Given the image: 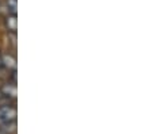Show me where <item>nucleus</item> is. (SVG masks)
Returning a JSON list of instances; mask_svg holds the SVG:
<instances>
[{"instance_id":"obj_1","label":"nucleus","mask_w":152,"mask_h":134,"mask_svg":"<svg viewBox=\"0 0 152 134\" xmlns=\"http://www.w3.org/2000/svg\"><path fill=\"white\" fill-rule=\"evenodd\" d=\"M16 123V107L14 104L0 106V130L11 134L15 130Z\"/></svg>"},{"instance_id":"obj_2","label":"nucleus","mask_w":152,"mask_h":134,"mask_svg":"<svg viewBox=\"0 0 152 134\" xmlns=\"http://www.w3.org/2000/svg\"><path fill=\"white\" fill-rule=\"evenodd\" d=\"M1 65H3L7 70L16 72V58H15V56L11 54V53L3 54V58H1Z\"/></svg>"},{"instance_id":"obj_3","label":"nucleus","mask_w":152,"mask_h":134,"mask_svg":"<svg viewBox=\"0 0 152 134\" xmlns=\"http://www.w3.org/2000/svg\"><path fill=\"white\" fill-rule=\"evenodd\" d=\"M6 26L7 30L10 31V34H16V30H18V19H16V15L14 14H8L6 16Z\"/></svg>"},{"instance_id":"obj_4","label":"nucleus","mask_w":152,"mask_h":134,"mask_svg":"<svg viewBox=\"0 0 152 134\" xmlns=\"http://www.w3.org/2000/svg\"><path fill=\"white\" fill-rule=\"evenodd\" d=\"M1 92H3L4 98H8V99H15L16 98V84H4L3 87H0Z\"/></svg>"},{"instance_id":"obj_5","label":"nucleus","mask_w":152,"mask_h":134,"mask_svg":"<svg viewBox=\"0 0 152 134\" xmlns=\"http://www.w3.org/2000/svg\"><path fill=\"white\" fill-rule=\"evenodd\" d=\"M7 7H8L10 14L16 15V8H18V0H7Z\"/></svg>"},{"instance_id":"obj_6","label":"nucleus","mask_w":152,"mask_h":134,"mask_svg":"<svg viewBox=\"0 0 152 134\" xmlns=\"http://www.w3.org/2000/svg\"><path fill=\"white\" fill-rule=\"evenodd\" d=\"M3 99H4V95H3V92H1V89H0V103H1Z\"/></svg>"},{"instance_id":"obj_7","label":"nucleus","mask_w":152,"mask_h":134,"mask_svg":"<svg viewBox=\"0 0 152 134\" xmlns=\"http://www.w3.org/2000/svg\"><path fill=\"white\" fill-rule=\"evenodd\" d=\"M1 58H3V53H1V51H0V68L3 67V65H1Z\"/></svg>"},{"instance_id":"obj_8","label":"nucleus","mask_w":152,"mask_h":134,"mask_svg":"<svg viewBox=\"0 0 152 134\" xmlns=\"http://www.w3.org/2000/svg\"><path fill=\"white\" fill-rule=\"evenodd\" d=\"M0 134H8V133H6V131H3V130H0Z\"/></svg>"}]
</instances>
